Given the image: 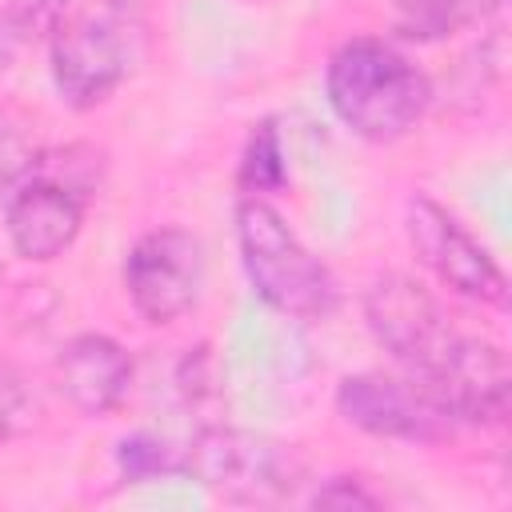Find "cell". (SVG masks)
Returning <instances> with one entry per match:
<instances>
[{"mask_svg":"<svg viewBox=\"0 0 512 512\" xmlns=\"http://www.w3.org/2000/svg\"><path fill=\"white\" fill-rule=\"evenodd\" d=\"M324 92L336 120L368 144H392L408 136L432 104L428 76L380 36H356L340 44L328 60Z\"/></svg>","mask_w":512,"mask_h":512,"instance_id":"1","label":"cell"},{"mask_svg":"<svg viewBox=\"0 0 512 512\" xmlns=\"http://www.w3.org/2000/svg\"><path fill=\"white\" fill-rule=\"evenodd\" d=\"M236 248L252 292L292 320H324L336 308V280L264 196H240Z\"/></svg>","mask_w":512,"mask_h":512,"instance_id":"2","label":"cell"},{"mask_svg":"<svg viewBox=\"0 0 512 512\" xmlns=\"http://www.w3.org/2000/svg\"><path fill=\"white\" fill-rule=\"evenodd\" d=\"M48 60L60 100L76 112L104 104L132 72L140 48L136 0H96L92 8L64 16L52 32Z\"/></svg>","mask_w":512,"mask_h":512,"instance_id":"3","label":"cell"},{"mask_svg":"<svg viewBox=\"0 0 512 512\" xmlns=\"http://www.w3.org/2000/svg\"><path fill=\"white\" fill-rule=\"evenodd\" d=\"M180 472H188L208 492L236 504L288 500L304 484V460L296 456L292 444L228 424L200 428L184 448Z\"/></svg>","mask_w":512,"mask_h":512,"instance_id":"4","label":"cell"},{"mask_svg":"<svg viewBox=\"0 0 512 512\" xmlns=\"http://www.w3.org/2000/svg\"><path fill=\"white\" fill-rule=\"evenodd\" d=\"M364 320L376 344L400 364L404 380L412 384L428 380L464 336L444 304L420 280L400 272L372 280V288L364 292Z\"/></svg>","mask_w":512,"mask_h":512,"instance_id":"5","label":"cell"},{"mask_svg":"<svg viewBox=\"0 0 512 512\" xmlns=\"http://www.w3.org/2000/svg\"><path fill=\"white\" fill-rule=\"evenodd\" d=\"M404 228L416 260L456 296L504 308L508 304V276L488 256V248L432 196L416 192L404 208Z\"/></svg>","mask_w":512,"mask_h":512,"instance_id":"6","label":"cell"},{"mask_svg":"<svg viewBox=\"0 0 512 512\" xmlns=\"http://www.w3.org/2000/svg\"><path fill=\"white\" fill-rule=\"evenodd\" d=\"M204 244L188 228H152L124 256V288L140 320L172 324L196 308L204 288Z\"/></svg>","mask_w":512,"mask_h":512,"instance_id":"7","label":"cell"},{"mask_svg":"<svg viewBox=\"0 0 512 512\" xmlns=\"http://www.w3.org/2000/svg\"><path fill=\"white\" fill-rule=\"evenodd\" d=\"M84 204H88V188L44 168L36 156V168L4 200V228L16 256L32 264H48L64 256L84 228Z\"/></svg>","mask_w":512,"mask_h":512,"instance_id":"8","label":"cell"},{"mask_svg":"<svg viewBox=\"0 0 512 512\" xmlns=\"http://www.w3.org/2000/svg\"><path fill=\"white\" fill-rule=\"evenodd\" d=\"M412 384V380H408ZM452 424H500L512 404V372L500 344L480 336H460L444 364L416 384Z\"/></svg>","mask_w":512,"mask_h":512,"instance_id":"9","label":"cell"},{"mask_svg":"<svg viewBox=\"0 0 512 512\" xmlns=\"http://www.w3.org/2000/svg\"><path fill=\"white\" fill-rule=\"evenodd\" d=\"M336 412L380 440H408V444H432L452 432V420L404 376L384 372H356L336 384Z\"/></svg>","mask_w":512,"mask_h":512,"instance_id":"10","label":"cell"},{"mask_svg":"<svg viewBox=\"0 0 512 512\" xmlns=\"http://www.w3.org/2000/svg\"><path fill=\"white\" fill-rule=\"evenodd\" d=\"M56 380L68 404L84 416H108L120 408L132 384V356L104 332L72 336L56 356Z\"/></svg>","mask_w":512,"mask_h":512,"instance_id":"11","label":"cell"},{"mask_svg":"<svg viewBox=\"0 0 512 512\" xmlns=\"http://www.w3.org/2000/svg\"><path fill=\"white\" fill-rule=\"evenodd\" d=\"M500 8H504V0H396L392 28L400 40L436 44L472 24L492 20Z\"/></svg>","mask_w":512,"mask_h":512,"instance_id":"12","label":"cell"},{"mask_svg":"<svg viewBox=\"0 0 512 512\" xmlns=\"http://www.w3.org/2000/svg\"><path fill=\"white\" fill-rule=\"evenodd\" d=\"M236 184L244 196H268V192H280L288 184V164H284V144H280L276 120H260L248 132Z\"/></svg>","mask_w":512,"mask_h":512,"instance_id":"13","label":"cell"},{"mask_svg":"<svg viewBox=\"0 0 512 512\" xmlns=\"http://www.w3.org/2000/svg\"><path fill=\"white\" fill-rule=\"evenodd\" d=\"M180 464H184V448H172L148 432H136L116 448V468L124 480H156V476L180 472Z\"/></svg>","mask_w":512,"mask_h":512,"instance_id":"14","label":"cell"},{"mask_svg":"<svg viewBox=\"0 0 512 512\" xmlns=\"http://www.w3.org/2000/svg\"><path fill=\"white\" fill-rule=\"evenodd\" d=\"M36 168V148L32 140L20 132V124L0 116V196L8 200V192Z\"/></svg>","mask_w":512,"mask_h":512,"instance_id":"15","label":"cell"},{"mask_svg":"<svg viewBox=\"0 0 512 512\" xmlns=\"http://www.w3.org/2000/svg\"><path fill=\"white\" fill-rule=\"evenodd\" d=\"M32 420V396L16 368H0V444Z\"/></svg>","mask_w":512,"mask_h":512,"instance_id":"16","label":"cell"},{"mask_svg":"<svg viewBox=\"0 0 512 512\" xmlns=\"http://www.w3.org/2000/svg\"><path fill=\"white\" fill-rule=\"evenodd\" d=\"M64 4L68 0H4V16L20 28V36H36V32H52L64 20Z\"/></svg>","mask_w":512,"mask_h":512,"instance_id":"17","label":"cell"},{"mask_svg":"<svg viewBox=\"0 0 512 512\" xmlns=\"http://www.w3.org/2000/svg\"><path fill=\"white\" fill-rule=\"evenodd\" d=\"M212 352H208V344H196V348H188V356L180 360V368H176V388H180V396L188 400V404H200V400H208L212 392H216V384H212Z\"/></svg>","mask_w":512,"mask_h":512,"instance_id":"18","label":"cell"},{"mask_svg":"<svg viewBox=\"0 0 512 512\" xmlns=\"http://www.w3.org/2000/svg\"><path fill=\"white\" fill-rule=\"evenodd\" d=\"M312 504L316 508H380V496L368 492L360 480L352 476H332L328 484H320L312 492Z\"/></svg>","mask_w":512,"mask_h":512,"instance_id":"19","label":"cell"},{"mask_svg":"<svg viewBox=\"0 0 512 512\" xmlns=\"http://www.w3.org/2000/svg\"><path fill=\"white\" fill-rule=\"evenodd\" d=\"M24 44V36H20V28L0 12V76L8 72V64H12V56H16V48Z\"/></svg>","mask_w":512,"mask_h":512,"instance_id":"20","label":"cell"}]
</instances>
